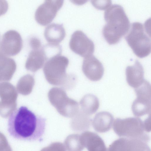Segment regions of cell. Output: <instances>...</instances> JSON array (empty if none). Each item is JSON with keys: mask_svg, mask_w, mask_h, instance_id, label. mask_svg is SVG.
Masks as SVG:
<instances>
[{"mask_svg": "<svg viewBox=\"0 0 151 151\" xmlns=\"http://www.w3.org/2000/svg\"><path fill=\"white\" fill-rule=\"evenodd\" d=\"M46 119L36 115L25 106H22L10 114L8 131L14 138L34 141L41 139L45 130Z\"/></svg>", "mask_w": 151, "mask_h": 151, "instance_id": "1", "label": "cell"}, {"mask_svg": "<svg viewBox=\"0 0 151 151\" xmlns=\"http://www.w3.org/2000/svg\"><path fill=\"white\" fill-rule=\"evenodd\" d=\"M104 18L106 23L103 28V36L109 44H116L129 31V19L123 7L117 4L106 10Z\"/></svg>", "mask_w": 151, "mask_h": 151, "instance_id": "2", "label": "cell"}, {"mask_svg": "<svg viewBox=\"0 0 151 151\" xmlns=\"http://www.w3.org/2000/svg\"><path fill=\"white\" fill-rule=\"evenodd\" d=\"M69 62L68 58L60 55L53 56L47 61L43 71L45 78L49 83L61 86L66 89L72 88L76 79L73 75L66 73Z\"/></svg>", "mask_w": 151, "mask_h": 151, "instance_id": "3", "label": "cell"}, {"mask_svg": "<svg viewBox=\"0 0 151 151\" xmlns=\"http://www.w3.org/2000/svg\"><path fill=\"white\" fill-rule=\"evenodd\" d=\"M113 129L119 137L128 139H138L148 142L150 139L148 134L144 132V122L140 118L130 117L115 119Z\"/></svg>", "mask_w": 151, "mask_h": 151, "instance_id": "4", "label": "cell"}, {"mask_svg": "<svg viewBox=\"0 0 151 151\" xmlns=\"http://www.w3.org/2000/svg\"><path fill=\"white\" fill-rule=\"evenodd\" d=\"M145 31L143 24L138 22L133 23L125 39L134 53L142 58L151 52V39Z\"/></svg>", "mask_w": 151, "mask_h": 151, "instance_id": "5", "label": "cell"}, {"mask_svg": "<svg viewBox=\"0 0 151 151\" xmlns=\"http://www.w3.org/2000/svg\"><path fill=\"white\" fill-rule=\"evenodd\" d=\"M48 96L51 104L64 116L73 117L79 111L78 102L69 98L62 88H52L48 92Z\"/></svg>", "mask_w": 151, "mask_h": 151, "instance_id": "6", "label": "cell"}, {"mask_svg": "<svg viewBox=\"0 0 151 151\" xmlns=\"http://www.w3.org/2000/svg\"><path fill=\"white\" fill-rule=\"evenodd\" d=\"M137 97L132 106L133 113L136 116L140 117L150 113L151 85L145 80L139 86L134 88Z\"/></svg>", "mask_w": 151, "mask_h": 151, "instance_id": "7", "label": "cell"}, {"mask_svg": "<svg viewBox=\"0 0 151 151\" xmlns=\"http://www.w3.org/2000/svg\"><path fill=\"white\" fill-rule=\"evenodd\" d=\"M69 45L73 52L84 58L92 55L95 49L93 41L81 30H77L73 33Z\"/></svg>", "mask_w": 151, "mask_h": 151, "instance_id": "8", "label": "cell"}, {"mask_svg": "<svg viewBox=\"0 0 151 151\" xmlns=\"http://www.w3.org/2000/svg\"><path fill=\"white\" fill-rule=\"evenodd\" d=\"M63 3V0H45L37 9L35 13V20L42 25L49 24L54 19Z\"/></svg>", "mask_w": 151, "mask_h": 151, "instance_id": "9", "label": "cell"}, {"mask_svg": "<svg viewBox=\"0 0 151 151\" xmlns=\"http://www.w3.org/2000/svg\"><path fill=\"white\" fill-rule=\"evenodd\" d=\"M23 47V41L19 33L10 30L3 35L0 45V51L5 55L14 56L19 53Z\"/></svg>", "mask_w": 151, "mask_h": 151, "instance_id": "10", "label": "cell"}, {"mask_svg": "<svg viewBox=\"0 0 151 151\" xmlns=\"http://www.w3.org/2000/svg\"><path fill=\"white\" fill-rule=\"evenodd\" d=\"M82 70L86 77L94 81L101 79L104 72L102 63L93 55L85 58L83 61Z\"/></svg>", "mask_w": 151, "mask_h": 151, "instance_id": "11", "label": "cell"}, {"mask_svg": "<svg viewBox=\"0 0 151 151\" xmlns=\"http://www.w3.org/2000/svg\"><path fill=\"white\" fill-rule=\"evenodd\" d=\"M81 144L88 151H106L107 148L103 139L96 133L84 132L80 136Z\"/></svg>", "mask_w": 151, "mask_h": 151, "instance_id": "12", "label": "cell"}, {"mask_svg": "<svg viewBox=\"0 0 151 151\" xmlns=\"http://www.w3.org/2000/svg\"><path fill=\"white\" fill-rule=\"evenodd\" d=\"M126 75L127 83L134 88L141 85L145 80L143 68L137 60L133 65L127 67Z\"/></svg>", "mask_w": 151, "mask_h": 151, "instance_id": "13", "label": "cell"}, {"mask_svg": "<svg viewBox=\"0 0 151 151\" xmlns=\"http://www.w3.org/2000/svg\"><path fill=\"white\" fill-rule=\"evenodd\" d=\"M47 60L42 46L38 49H32L29 54L26 67L35 72L41 68Z\"/></svg>", "mask_w": 151, "mask_h": 151, "instance_id": "14", "label": "cell"}, {"mask_svg": "<svg viewBox=\"0 0 151 151\" xmlns=\"http://www.w3.org/2000/svg\"><path fill=\"white\" fill-rule=\"evenodd\" d=\"M114 120L112 115L106 111L97 113L92 121L93 127L97 132L104 133L111 128Z\"/></svg>", "mask_w": 151, "mask_h": 151, "instance_id": "15", "label": "cell"}, {"mask_svg": "<svg viewBox=\"0 0 151 151\" xmlns=\"http://www.w3.org/2000/svg\"><path fill=\"white\" fill-rule=\"evenodd\" d=\"M44 35L50 43L58 44L64 38L65 32L63 24L52 23L45 28Z\"/></svg>", "mask_w": 151, "mask_h": 151, "instance_id": "16", "label": "cell"}, {"mask_svg": "<svg viewBox=\"0 0 151 151\" xmlns=\"http://www.w3.org/2000/svg\"><path fill=\"white\" fill-rule=\"evenodd\" d=\"M81 111L89 116L95 113L98 109L99 103L97 97L91 94H87L81 99L80 102Z\"/></svg>", "mask_w": 151, "mask_h": 151, "instance_id": "17", "label": "cell"}, {"mask_svg": "<svg viewBox=\"0 0 151 151\" xmlns=\"http://www.w3.org/2000/svg\"><path fill=\"white\" fill-rule=\"evenodd\" d=\"M127 139L128 151H151L147 142L138 139Z\"/></svg>", "mask_w": 151, "mask_h": 151, "instance_id": "18", "label": "cell"}, {"mask_svg": "<svg viewBox=\"0 0 151 151\" xmlns=\"http://www.w3.org/2000/svg\"><path fill=\"white\" fill-rule=\"evenodd\" d=\"M106 151H128V139L121 138L114 141Z\"/></svg>", "mask_w": 151, "mask_h": 151, "instance_id": "19", "label": "cell"}, {"mask_svg": "<svg viewBox=\"0 0 151 151\" xmlns=\"http://www.w3.org/2000/svg\"><path fill=\"white\" fill-rule=\"evenodd\" d=\"M41 151H66L63 145L61 143L55 142L51 144Z\"/></svg>", "mask_w": 151, "mask_h": 151, "instance_id": "20", "label": "cell"}, {"mask_svg": "<svg viewBox=\"0 0 151 151\" xmlns=\"http://www.w3.org/2000/svg\"><path fill=\"white\" fill-rule=\"evenodd\" d=\"M105 1V2H100L99 1H91V3L95 8L100 9V10H104L108 7L111 4V1Z\"/></svg>", "mask_w": 151, "mask_h": 151, "instance_id": "21", "label": "cell"}, {"mask_svg": "<svg viewBox=\"0 0 151 151\" xmlns=\"http://www.w3.org/2000/svg\"><path fill=\"white\" fill-rule=\"evenodd\" d=\"M29 45L32 49H38L42 47L40 40L38 38L35 37H33L30 38Z\"/></svg>", "mask_w": 151, "mask_h": 151, "instance_id": "22", "label": "cell"}, {"mask_svg": "<svg viewBox=\"0 0 151 151\" xmlns=\"http://www.w3.org/2000/svg\"><path fill=\"white\" fill-rule=\"evenodd\" d=\"M8 9V4L6 0H0V16L5 14Z\"/></svg>", "mask_w": 151, "mask_h": 151, "instance_id": "23", "label": "cell"}, {"mask_svg": "<svg viewBox=\"0 0 151 151\" xmlns=\"http://www.w3.org/2000/svg\"><path fill=\"white\" fill-rule=\"evenodd\" d=\"M144 124L145 131L147 132L150 131V117H148L144 122Z\"/></svg>", "mask_w": 151, "mask_h": 151, "instance_id": "24", "label": "cell"}]
</instances>
